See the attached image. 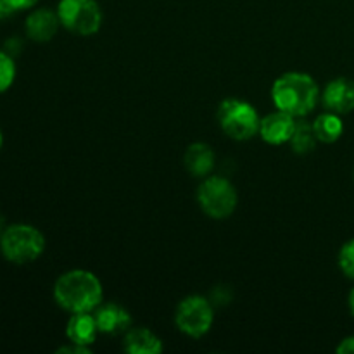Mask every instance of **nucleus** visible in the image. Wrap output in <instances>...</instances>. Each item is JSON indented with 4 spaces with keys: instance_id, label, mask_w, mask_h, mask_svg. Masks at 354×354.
Returning a JSON list of instances; mask_svg holds the SVG:
<instances>
[{
    "instance_id": "obj_1",
    "label": "nucleus",
    "mask_w": 354,
    "mask_h": 354,
    "mask_svg": "<svg viewBox=\"0 0 354 354\" xmlns=\"http://www.w3.org/2000/svg\"><path fill=\"white\" fill-rule=\"evenodd\" d=\"M54 299L69 313H90L102 301V283L86 270H71L55 282Z\"/></svg>"
},
{
    "instance_id": "obj_2",
    "label": "nucleus",
    "mask_w": 354,
    "mask_h": 354,
    "mask_svg": "<svg viewBox=\"0 0 354 354\" xmlns=\"http://www.w3.org/2000/svg\"><path fill=\"white\" fill-rule=\"evenodd\" d=\"M272 97L280 111L296 116H306L318 100V85L306 73H286L275 82Z\"/></svg>"
},
{
    "instance_id": "obj_3",
    "label": "nucleus",
    "mask_w": 354,
    "mask_h": 354,
    "mask_svg": "<svg viewBox=\"0 0 354 354\" xmlns=\"http://www.w3.org/2000/svg\"><path fill=\"white\" fill-rule=\"evenodd\" d=\"M45 249V239L31 225H10L0 235V251L10 263L24 265L41 256Z\"/></svg>"
},
{
    "instance_id": "obj_4",
    "label": "nucleus",
    "mask_w": 354,
    "mask_h": 354,
    "mask_svg": "<svg viewBox=\"0 0 354 354\" xmlns=\"http://www.w3.org/2000/svg\"><path fill=\"white\" fill-rule=\"evenodd\" d=\"M218 121L225 133L235 140H249L259 133L258 113L249 102L239 99H227L218 107Z\"/></svg>"
},
{
    "instance_id": "obj_5",
    "label": "nucleus",
    "mask_w": 354,
    "mask_h": 354,
    "mask_svg": "<svg viewBox=\"0 0 354 354\" xmlns=\"http://www.w3.org/2000/svg\"><path fill=\"white\" fill-rule=\"evenodd\" d=\"M235 187L221 176H209L204 180L197 190V203L201 209L213 220H225L237 207Z\"/></svg>"
},
{
    "instance_id": "obj_6",
    "label": "nucleus",
    "mask_w": 354,
    "mask_h": 354,
    "mask_svg": "<svg viewBox=\"0 0 354 354\" xmlns=\"http://www.w3.org/2000/svg\"><path fill=\"white\" fill-rule=\"evenodd\" d=\"M57 16L66 30L80 37L95 35L102 24V10L95 0H61Z\"/></svg>"
},
{
    "instance_id": "obj_7",
    "label": "nucleus",
    "mask_w": 354,
    "mask_h": 354,
    "mask_svg": "<svg viewBox=\"0 0 354 354\" xmlns=\"http://www.w3.org/2000/svg\"><path fill=\"white\" fill-rule=\"evenodd\" d=\"M213 306L203 296L185 297L176 308V327L189 337L199 339L206 335L213 325Z\"/></svg>"
},
{
    "instance_id": "obj_8",
    "label": "nucleus",
    "mask_w": 354,
    "mask_h": 354,
    "mask_svg": "<svg viewBox=\"0 0 354 354\" xmlns=\"http://www.w3.org/2000/svg\"><path fill=\"white\" fill-rule=\"evenodd\" d=\"M294 130H296L294 116L280 109L263 118L261 124H259V133H261L263 140L272 145H282L289 142Z\"/></svg>"
},
{
    "instance_id": "obj_9",
    "label": "nucleus",
    "mask_w": 354,
    "mask_h": 354,
    "mask_svg": "<svg viewBox=\"0 0 354 354\" xmlns=\"http://www.w3.org/2000/svg\"><path fill=\"white\" fill-rule=\"evenodd\" d=\"M324 106L328 113L348 114L354 109V82L348 78H335L325 86Z\"/></svg>"
},
{
    "instance_id": "obj_10",
    "label": "nucleus",
    "mask_w": 354,
    "mask_h": 354,
    "mask_svg": "<svg viewBox=\"0 0 354 354\" xmlns=\"http://www.w3.org/2000/svg\"><path fill=\"white\" fill-rule=\"evenodd\" d=\"M93 317H95L97 328L104 334H121V332H127L131 325L130 313L118 304H104L97 308Z\"/></svg>"
},
{
    "instance_id": "obj_11",
    "label": "nucleus",
    "mask_w": 354,
    "mask_h": 354,
    "mask_svg": "<svg viewBox=\"0 0 354 354\" xmlns=\"http://www.w3.org/2000/svg\"><path fill=\"white\" fill-rule=\"evenodd\" d=\"M61 24L59 16L48 9H38L31 12L26 19V33L35 41H48L57 33V28Z\"/></svg>"
},
{
    "instance_id": "obj_12",
    "label": "nucleus",
    "mask_w": 354,
    "mask_h": 354,
    "mask_svg": "<svg viewBox=\"0 0 354 354\" xmlns=\"http://www.w3.org/2000/svg\"><path fill=\"white\" fill-rule=\"evenodd\" d=\"M97 332L99 328H97L95 317L90 313H73L68 322V327H66V335L69 341L73 344L86 346V348L95 342Z\"/></svg>"
},
{
    "instance_id": "obj_13",
    "label": "nucleus",
    "mask_w": 354,
    "mask_h": 354,
    "mask_svg": "<svg viewBox=\"0 0 354 354\" xmlns=\"http://www.w3.org/2000/svg\"><path fill=\"white\" fill-rule=\"evenodd\" d=\"M124 351L130 354H158L162 351V342L149 328H128L124 335Z\"/></svg>"
},
{
    "instance_id": "obj_14",
    "label": "nucleus",
    "mask_w": 354,
    "mask_h": 354,
    "mask_svg": "<svg viewBox=\"0 0 354 354\" xmlns=\"http://www.w3.org/2000/svg\"><path fill=\"white\" fill-rule=\"evenodd\" d=\"M183 162L190 175L194 176H206L213 171L214 166V154L207 144H197L189 145L183 156Z\"/></svg>"
},
{
    "instance_id": "obj_15",
    "label": "nucleus",
    "mask_w": 354,
    "mask_h": 354,
    "mask_svg": "<svg viewBox=\"0 0 354 354\" xmlns=\"http://www.w3.org/2000/svg\"><path fill=\"white\" fill-rule=\"evenodd\" d=\"M313 130L318 140L324 142V144H334L335 140L341 138L342 131H344V124H342L339 114L325 113L315 120Z\"/></svg>"
},
{
    "instance_id": "obj_16",
    "label": "nucleus",
    "mask_w": 354,
    "mask_h": 354,
    "mask_svg": "<svg viewBox=\"0 0 354 354\" xmlns=\"http://www.w3.org/2000/svg\"><path fill=\"white\" fill-rule=\"evenodd\" d=\"M317 135H315L313 124L306 123V121H299L296 123V130H294L292 137H290V145L292 151L297 154H308L317 145Z\"/></svg>"
},
{
    "instance_id": "obj_17",
    "label": "nucleus",
    "mask_w": 354,
    "mask_h": 354,
    "mask_svg": "<svg viewBox=\"0 0 354 354\" xmlns=\"http://www.w3.org/2000/svg\"><path fill=\"white\" fill-rule=\"evenodd\" d=\"M16 78V66L7 52L0 50V93L6 92Z\"/></svg>"
},
{
    "instance_id": "obj_18",
    "label": "nucleus",
    "mask_w": 354,
    "mask_h": 354,
    "mask_svg": "<svg viewBox=\"0 0 354 354\" xmlns=\"http://www.w3.org/2000/svg\"><path fill=\"white\" fill-rule=\"evenodd\" d=\"M339 266L346 277L354 279V239L342 245L339 252Z\"/></svg>"
},
{
    "instance_id": "obj_19",
    "label": "nucleus",
    "mask_w": 354,
    "mask_h": 354,
    "mask_svg": "<svg viewBox=\"0 0 354 354\" xmlns=\"http://www.w3.org/2000/svg\"><path fill=\"white\" fill-rule=\"evenodd\" d=\"M7 2H9V6L12 7L14 12H16V10L30 9V7H33L38 0H7Z\"/></svg>"
},
{
    "instance_id": "obj_20",
    "label": "nucleus",
    "mask_w": 354,
    "mask_h": 354,
    "mask_svg": "<svg viewBox=\"0 0 354 354\" xmlns=\"http://www.w3.org/2000/svg\"><path fill=\"white\" fill-rule=\"evenodd\" d=\"M337 353L339 354H354V335L344 339V341L337 346Z\"/></svg>"
},
{
    "instance_id": "obj_21",
    "label": "nucleus",
    "mask_w": 354,
    "mask_h": 354,
    "mask_svg": "<svg viewBox=\"0 0 354 354\" xmlns=\"http://www.w3.org/2000/svg\"><path fill=\"white\" fill-rule=\"evenodd\" d=\"M12 12H14V9L9 6V2H7V0H0V19L10 16Z\"/></svg>"
},
{
    "instance_id": "obj_22",
    "label": "nucleus",
    "mask_w": 354,
    "mask_h": 354,
    "mask_svg": "<svg viewBox=\"0 0 354 354\" xmlns=\"http://www.w3.org/2000/svg\"><path fill=\"white\" fill-rule=\"evenodd\" d=\"M349 308H351V313L354 317V289L351 290V294H349Z\"/></svg>"
},
{
    "instance_id": "obj_23",
    "label": "nucleus",
    "mask_w": 354,
    "mask_h": 354,
    "mask_svg": "<svg viewBox=\"0 0 354 354\" xmlns=\"http://www.w3.org/2000/svg\"><path fill=\"white\" fill-rule=\"evenodd\" d=\"M2 145H3V137H2V131H0V151H2Z\"/></svg>"
},
{
    "instance_id": "obj_24",
    "label": "nucleus",
    "mask_w": 354,
    "mask_h": 354,
    "mask_svg": "<svg viewBox=\"0 0 354 354\" xmlns=\"http://www.w3.org/2000/svg\"><path fill=\"white\" fill-rule=\"evenodd\" d=\"M2 227H3V218L0 216V230H2Z\"/></svg>"
}]
</instances>
